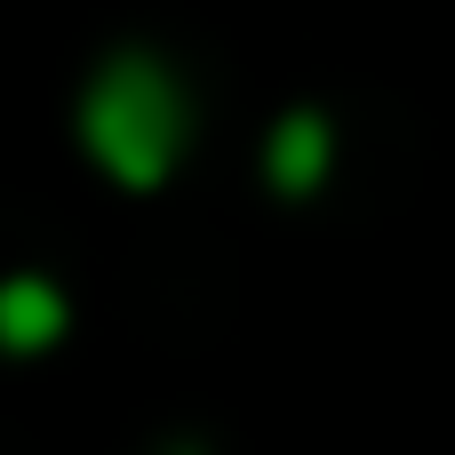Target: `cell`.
<instances>
[{"label": "cell", "mask_w": 455, "mask_h": 455, "mask_svg": "<svg viewBox=\"0 0 455 455\" xmlns=\"http://www.w3.org/2000/svg\"><path fill=\"white\" fill-rule=\"evenodd\" d=\"M264 184L280 200H312L328 176H336V112L328 104H288L272 128H264V152H256Z\"/></svg>", "instance_id": "7a4b0ae2"}, {"label": "cell", "mask_w": 455, "mask_h": 455, "mask_svg": "<svg viewBox=\"0 0 455 455\" xmlns=\"http://www.w3.org/2000/svg\"><path fill=\"white\" fill-rule=\"evenodd\" d=\"M72 336V296L48 272H8L0 280V352L8 360H40Z\"/></svg>", "instance_id": "3957f363"}, {"label": "cell", "mask_w": 455, "mask_h": 455, "mask_svg": "<svg viewBox=\"0 0 455 455\" xmlns=\"http://www.w3.org/2000/svg\"><path fill=\"white\" fill-rule=\"evenodd\" d=\"M72 136L88 152V168L120 192H160L176 168H184V144H192V96L176 80V64L144 40L96 56V72L80 80V104H72Z\"/></svg>", "instance_id": "6da1fadb"}]
</instances>
